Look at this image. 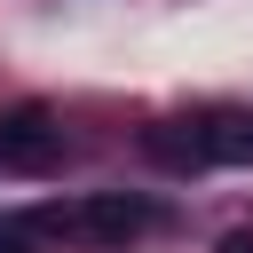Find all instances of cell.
Listing matches in <instances>:
<instances>
[{
  "instance_id": "5b68a950",
  "label": "cell",
  "mask_w": 253,
  "mask_h": 253,
  "mask_svg": "<svg viewBox=\"0 0 253 253\" xmlns=\"http://www.w3.org/2000/svg\"><path fill=\"white\" fill-rule=\"evenodd\" d=\"M221 253H253V229H229V237H221Z\"/></svg>"
},
{
  "instance_id": "277c9868",
  "label": "cell",
  "mask_w": 253,
  "mask_h": 253,
  "mask_svg": "<svg viewBox=\"0 0 253 253\" xmlns=\"http://www.w3.org/2000/svg\"><path fill=\"white\" fill-rule=\"evenodd\" d=\"M142 150H150L158 166H174V174H190V166H206V150H198V126H182V119H166V126H150V134H142Z\"/></svg>"
},
{
  "instance_id": "7a4b0ae2",
  "label": "cell",
  "mask_w": 253,
  "mask_h": 253,
  "mask_svg": "<svg viewBox=\"0 0 253 253\" xmlns=\"http://www.w3.org/2000/svg\"><path fill=\"white\" fill-rule=\"evenodd\" d=\"M63 229H71L79 245H95V253H126V245L150 229V198H134V190H103V198H87Z\"/></svg>"
},
{
  "instance_id": "6da1fadb",
  "label": "cell",
  "mask_w": 253,
  "mask_h": 253,
  "mask_svg": "<svg viewBox=\"0 0 253 253\" xmlns=\"http://www.w3.org/2000/svg\"><path fill=\"white\" fill-rule=\"evenodd\" d=\"M0 166L8 174H55L63 166V126L47 103H16L0 119Z\"/></svg>"
},
{
  "instance_id": "3957f363",
  "label": "cell",
  "mask_w": 253,
  "mask_h": 253,
  "mask_svg": "<svg viewBox=\"0 0 253 253\" xmlns=\"http://www.w3.org/2000/svg\"><path fill=\"white\" fill-rule=\"evenodd\" d=\"M198 150H206V166H253V111L198 119Z\"/></svg>"
}]
</instances>
